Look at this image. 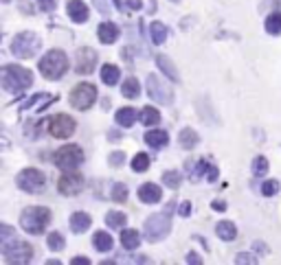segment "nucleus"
Masks as SVG:
<instances>
[{"label":"nucleus","mask_w":281,"mask_h":265,"mask_svg":"<svg viewBox=\"0 0 281 265\" xmlns=\"http://www.w3.org/2000/svg\"><path fill=\"white\" fill-rule=\"evenodd\" d=\"M3 88L11 94H20L22 90H27L33 83V75L22 66H5L3 75H0Z\"/></svg>","instance_id":"obj_1"},{"label":"nucleus","mask_w":281,"mask_h":265,"mask_svg":"<svg viewBox=\"0 0 281 265\" xmlns=\"http://www.w3.org/2000/svg\"><path fill=\"white\" fill-rule=\"evenodd\" d=\"M51 221V210L44 206H29L20 217V226L29 234H42Z\"/></svg>","instance_id":"obj_2"},{"label":"nucleus","mask_w":281,"mask_h":265,"mask_svg":"<svg viewBox=\"0 0 281 265\" xmlns=\"http://www.w3.org/2000/svg\"><path fill=\"white\" fill-rule=\"evenodd\" d=\"M68 68V59L62 51H49L40 59V72L46 79H59Z\"/></svg>","instance_id":"obj_3"},{"label":"nucleus","mask_w":281,"mask_h":265,"mask_svg":"<svg viewBox=\"0 0 281 265\" xmlns=\"http://www.w3.org/2000/svg\"><path fill=\"white\" fill-rule=\"evenodd\" d=\"M40 51V38L33 31H22L18 33L11 42V53L20 59H29Z\"/></svg>","instance_id":"obj_4"},{"label":"nucleus","mask_w":281,"mask_h":265,"mask_svg":"<svg viewBox=\"0 0 281 265\" xmlns=\"http://www.w3.org/2000/svg\"><path fill=\"white\" fill-rule=\"evenodd\" d=\"M3 254L9 263H29L33 256V248L27 243V241L20 239H7L3 241Z\"/></svg>","instance_id":"obj_5"},{"label":"nucleus","mask_w":281,"mask_h":265,"mask_svg":"<svg viewBox=\"0 0 281 265\" xmlns=\"http://www.w3.org/2000/svg\"><path fill=\"white\" fill-rule=\"evenodd\" d=\"M53 162L59 169H64V171H70V169H77L83 162V152L79 145H64V147H59L55 152Z\"/></svg>","instance_id":"obj_6"},{"label":"nucleus","mask_w":281,"mask_h":265,"mask_svg":"<svg viewBox=\"0 0 281 265\" xmlns=\"http://www.w3.org/2000/svg\"><path fill=\"white\" fill-rule=\"evenodd\" d=\"M169 230H171L169 213H158V215L147 217V221H145V237L149 241H163L167 234H169Z\"/></svg>","instance_id":"obj_7"},{"label":"nucleus","mask_w":281,"mask_h":265,"mask_svg":"<svg viewBox=\"0 0 281 265\" xmlns=\"http://www.w3.org/2000/svg\"><path fill=\"white\" fill-rule=\"evenodd\" d=\"M95 101H97V88L92 83H79L73 92H70V105L75 110H88Z\"/></svg>","instance_id":"obj_8"},{"label":"nucleus","mask_w":281,"mask_h":265,"mask_svg":"<svg viewBox=\"0 0 281 265\" xmlns=\"http://www.w3.org/2000/svg\"><path fill=\"white\" fill-rule=\"evenodd\" d=\"M147 92L149 96H152L154 101H158V103H163V105H169L171 103V88H169V83H167L165 79H160L158 75H149L147 77Z\"/></svg>","instance_id":"obj_9"},{"label":"nucleus","mask_w":281,"mask_h":265,"mask_svg":"<svg viewBox=\"0 0 281 265\" xmlns=\"http://www.w3.org/2000/svg\"><path fill=\"white\" fill-rule=\"evenodd\" d=\"M18 186L27 193H42L44 191V173L38 169H25L18 176Z\"/></svg>","instance_id":"obj_10"},{"label":"nucleus","mask_w":281,"mask_h":265,"mask_svg":"<svg viewBox=\"0 0 281 265\" xmlns=\"http://www.w3.org/2000/svg\"><path fill=\"white\" fill-rule=\"evenodd\" d=\"M57 189H59L62 195H79L81 189H83V176L77 173L75 169H70V171H66L62 178H59Z\"/></svg>","instance_id":"obj_11"},{"label":"nucleus","mask_w":281,"mask_h":265,"mask_svg":"<svg viewBox=\"0 0 281 265\" xmlns=\"http://www.w3.org/2000/svg\"><path fill=\"white\" fill-rule=\"evenodd\" d=\"M75 127H77V123L70 116H66V114H57L49 123V131L53 138H68L75 131Z\"/></svg>","instance_id":"obj_12"},{"label":"nucleus","mask_w":281,"mask_h":265,"mask_svg":"<svg viewBox=\"0 0 281 265\" xmlns=\"http://www.w3.org/2000/svg\"><path fill=\"white\" fill-rule=\"evenodd\" d=\"M97 66V53L92 48H79L75 55V70L79 75H90Z\"/></svg>","instance_id":"obj_13"},{"label":"nucleus","mask_w":281,"mask_h":265,"mask_svg":"<svg viewBox=\"0 0 281 265\" xmlns=\"http://www.w3.org/2000/svg\"><path fill=\"white\" fill-rule=\"evenodd\" d=\"M66 11H68V18L77 24L86 22L88 20V7L81 3V0H68L66 5Z\"/></svg>","instance_id":"obj_14"},{"label":"nucleus","mask_w":281,"mask_h":265,"mask_svg":"<svg viewBox=\"0 0 281 265\" xmlns=\"http://www.w3.org/2000/svg\"><path fill=\"white\" fill-rule=\"evenodd\" d=\"M160 197H163V191H160L158 184H154V182H147L139 189V200L145 204H156V202H160Z\"/></svg>","instance_id":"obj_15"},{"label":"nucleus","mask_w":281,"mask_h":265,"mask_svg":"<svg viewBox=\"0 0 281 265\" xmlns=\"http://www.w3.org/2000/svg\"><path fill=\"white\" fill-rule=\"evenodd\" d=\"M97 38H99V42H104V44H115L119 40V27L112 22H101L97 29Z\"/></svg>","instance_id":"obj_16"},{"label":"nucleus","mask_w":281,"mask_h":265,"mask_svg":"<svg viewBox=\"0 0 281 265\" xmlns=\"http://www.w3.org/2000/svg\"><path fill=\"white\" fill-rule=\"evenodd\" d=\"M92 224V219H90V215L88 213H73L70 215V230L77 232V234H81V232H86L88 228H90Z\"/></svg>","instance_id":"obj_17"},{"label":"nucleus","mask_w":281,"mask_h":265,"mask_svg":"<svg viewBox=\"0 0 281 265\" xmlns=\"http://www.w3.org/2000/svg\"><path fill=\"white\" fill-rule=\"evenodd\" d=\"M141 243V234L134 228H121V245L125 250H136Z\"/></svg>","instance_id":"obj_18"},{"label":"nucleus","mask_w":281,"mask_h":265,"mask_svg":"<svg viewBox=\"0 0 281 265\" xmlns=\"http://www.w3.org/2000/svg\"><path fill=\"white\" fill-rule=\"evenodd\" d=\"M145 143L154 149H160L169 143V136H167V131H163V129H149L145 134Z\"/></svg>","instance_id":"obj_19"},{"label":"nucleus","mask_w":281,"mask_h":265,"mask_svg":"<svg viewBox=\"0 0 281 265\" xmlns=\"http://www.w3.org/2000/svg\"><path fill=\"white\" fill-rule=\"evenodd\" d=\"M115 118L117 125H121V127H132L136 123V110L134 107H121V110H117Z\"/></svg>","instance_id":"obj_20"},{"label":"nucleus","mask_w":281,"mask_h":265,"mask_svg":"<svg viewBox=\"0 0 281 265\" xmlns=\"http://www.w3.org/2000/svg\"><path fill=\"white\" fill-rule=\"evenodd\" d=\"M156 64H158V68L163 70V72H165L167 77H169L171 81H178V79H180V75H178V70L174 68V62H171V59L167 57V55H158V57H156Z\"/></svg>","instance_id":"obj_21"},{"label":"nucleus","mask_w":281,"mask_h":265,"mask_svg":"<svg viewBox=\"0 0 281 265\" xmlns=\"http://www.w3.org/2000/svg\"><path fill=\"white\" fill-rule=\"evenodd\" d=\"M119 68L115 64H106L104 68H101V81L106 83V86H115V83H119Z\"/></svg>","instance_id":"obj_22"},{"label":"nucleus","mask_w":281,"mask_h":265,"mask_svg":"<svg viewBox=\"0 0 281 265\" xmlns=\"http://www.w3.org/2000/svg\"><path fill=\"white\" fill-rule=\"evenodd\" d=\"M215 232H218V237L222 241H233L237 234V228H235V224H231V221H220V224L215 226Z\"/></svg>","instance_id":"obj_23"},{"label":"nucleus","mask_w":281,"mask_h":265,"mask_svg":"<svg viewBox=\"0 0 281 265\" xmlns=\"http://www.w3.org/2000/svg\"><path fill=\"white\" fill-rule=\"evenodd\" d=\"M158 120H160V114H158L156 107L145 105L141 110V123L143 125H147V127H154V125H158Z\"/></svg>","instance_id":"obj_24"},{"label":"nucleus","mask_w":281,"mask_h":265,"mask_svg":"<svg viewBox=\"0 0 281 265\" xmlns=\"http://www.w3.org/2000/svg\"><path fill=\"white\" fill-rule=\"evenodd\" d=\"M92 243H95V248H97L99 252H108V250H112V237H110V234H108L106 230L95 232Z\"/></svg>","instance_id":"obj_25"},{"label":"nucleus","mask_w":281,"mask_h":265,"mask_svg":"<svg viewBox=\"0 0 281 265\" xmlns=\"http://www.w3.org/2000/svg\"><path fill=\"white\" fill-rule=\"evenodd\" d=\"M121 92H123V96H128V99H136V96L141 94V83L136 81L134 77H128L121 86Z\"/></svg>","instance_id":"obj_26"},{"label":"nucleus","mask_w":281,"mask_h":265,"mask_svg":"<svg viewBox=\"0 0 281 265\" xmlns=\"http://www.w3.org/2000/svg\"><path fill=\"white\" fill-rule=\"evenodd\" d=\"M149 35H152L154 44H163L165 38H167V27L163 22H152L149 24Z\"/></svg>","instance_id":"obj_27"},{"label":"nucleus","mask_w":281,"mask_h":265,"mask_svg":"<svg viewBox=\"0 0 281 265\" xmlns=\"http://www.w3.org/2000/svg\"><path fill=\"white\" fill-rule=\"evenodd\" d=\"M178 141H180V145L184 149H194L196 145H198V134H196L191 127H184L180 131V136H178Z\"/></svg>","instance_id":"obj_28"},{"label":"nucleus","mask_w":281,"mask_h":265,"mask_svg":"<svg viewBox=\"0 0 281 265\" xmlns=\"http://www.w3.org/2000/svg\"><path fill=\"white\" fill-rule=\"evenodd\" d=\"M125 221H128V217H125L123 213H119V210H110V213L106 215V224L110 226V228H115V230L123 228Z\"/></svg>","instance_id":"obj_29"},{"label":"nucleus","mask_w":281,"mask_h":265,"mask_svg":"<svg viewBox=\"0 0 281 265\" xmlns=\"http://www.w3.org/2000/svg\"><path fill=\"white\" fill-rule=\"evenodd\" d=\"M266 31L270 35L281 33V14H270L266 18Z\"/></svg>","instance_id":"obj_30"},{"label":"nucleus","mask_w":281,"mask_h":265,"mask_svg":"<svg viewBox=\"0 0 281 265\" xmlns=\"http://www.w3.org/2000/svg\"><path fill=\"white\" fill-rule=\"evenodd\" d=\"M147 167H149L147 154H136V156H134V160H132V171L143 173V171H147Z\"/></svg>","instance_id":"obj_31"},{"label":"nucleus","mask_w":281,"mask_h":265,"mask_svg":"<svg viewBox=\"0 0 281 265\" xmlns=\"http://www.w3.org/2000/svg\"><path fill=\"white\" fill-rule=\"evenodd\" d=\"M46 243H49V248L53 252H62L64 250V237L59 232H51L49 237H46Z\"/></svg>","instance_id":"obj_32"},{"label":"nucleus","mask_w":281,"mask_h":265,"mask_svg":"<svg viewBox=\"0 0 281 265\" xmlns=\"http://www.w3.org/2000/svg\"><path fill=\"white\" fill-rule=\"evenodd\" d=\"M163 184L169 189H178L180 186V173L178 171H165L163 173Z\"/></svg>","instance_id":"obj_33"},{"label":"nucleus","mask_w":281,"mask_h":265,"mask_svg":"<svg viewBox=\"0 0 281 265\" xmlns=\"http://www.w3.org/2000/svg\"><path fill=\"white\" fill-rule=\"evenodd\" d=\"M253 173L255 176H266L268 173V160L264 158V156H257V158L253 160Z\"/></svg>","instance_id":"obj_34"},{"label":"nucleus","mask_w":281,"mask_h":265,"mask_svg":"<svg viewBox=\"0 0 281 265\" xmlns=\"http://www.w3.org/2000/svg\"><path fill=\"white\" fill-rule=\"evenodd\" d=\"M112 200L115 202H125L128 200V186L125 184H115V189H112Z\"/></svg>","instance_id":"obj_35"},{"label":"nucleus","mask_w":281,"mask_h":265,"mask_svg":"<svg viewBox=\"0 0 281 265\" xmlns=\"http://www.w3.org/2000/svg\"><path fill=\"white\" fill-rule=\"evenodd\" d=\"M277 191H279V182H277V180H268V182L261 184V195H266V197L277 195Z\"/></svg>","instance_id":"obj_36"},{"label":"nucleus","mask_w":281,"mask_h":265,"mask_svg":"<svg viewBox=\"0 0 281 265\" xmlns=\"http://www.w3.org/2000/svg\"><path fill=\"white\" fill-rule=\"evenodd\" d=\"M125 162V154L123 152H112L110 154V165L112 167H121Z\"/></svg>","instance_id":"obj_37"},{"label":"nucleus","mask_w":281,"mask_h":265,"mask_svg":"<svg viewBox=\"0 0 281 265\" xmlns=\"http://www.w3.org/2000/svg\"><path fill=\"white\" fill-rule=\"evenodd\" d=\"M38 5H40V9L42 11H55V7H57V0H38Z\"/></svg>","instance_id":"obj_38"},{"label":"nucleus","mask_w":281,"mask_h":265,"mask_svg":"<svg viewBox=\"0 0 281 265\" xmlns=\"http://www.w3.org/2000/svg\"><path fill=\"white\" fill-rule=\"evenodd\" d=\"M235 263H237V265H242V263H257V258H255L253 254H237Z\"/></svg>","instance_id":"obj_39"},{"label":"nucleus","mask_w":281,"mask_h":265,"mask_svg":"<svg viewBox=\"0 0 281 265\" xmlns=\"http://www.w3.org/2000/svg\"><path fill=\"white\" fill-rule=\"evenodd\" d=\"M95 5H97V9H99L104 16L110 14V5H108V0H95Z\"/></svg>","instance_id":"obj_40"},{"label":"nucleus","mask_w":281,"mask_h":265,"mask_svg":"<svg viewBox=\"0 0 281 265\" xmlns=\"http://www.w3.org/2000/svg\"><path fill=\"white\" fill-rule=\"evenodd\" d=\"M209 182H215L218 180V167H213V165H209V169H207V176H205Z\"/></svg>","instance_id":"obj_41"},{"label":"nucleus","mask_w":281,"mask_h":265,"mask_svg":"<svg viewBox=\"0 0 281 265\" xmlns=\"http://www.w3.org/2000/svg\"><path fill=\"white\" fill-rule=\"evenodd\" d=\"M211 206H213V210H218V213H222V210H226V204H224L222 200H215V202L211 204Z\"/></svg>","instance_id":"obj_42"},{"label":"nucleus","mask_w":281,"mask_h":265,"mask_svg":"<svg viewBox=\"0 0 281 265\" xmlns=\"http://www.w3.org/2000/svg\"><path fill=\"white\" fill-rule=\"evenodd\" d=\"M189 213H191V204H189V202H182V204H180V215L187 217Z\"/></svg>","instance_id":"obj_43"},{"label":"nucleus","mask_w":281,"mask_h":265,"mask_svg":"<svg viewBox=\"0 0 281 265\" xmlns=\"http://www.w3.org/2000/svg\"><path fill=\"white\" fill-rule=\"evenodd\" d=\"M70 263H73V265H88L90 261H88L86 256H75V258H73V261H70Z\"/></svg>","instance_id":"obj_44"},{"label":"nucleus","mask_w":281,"mask_h":265,"mask_svg":"<svg viewBox=\"0 0 281 265\" xmlns=\"http://www.w3.org/2000/svg\"><path fill=\"white\" fill-rule=\"evenodd\" d=\"M187 263H202V261H200V256H198V254L189 252V254H187Z\"/></svg>","instance_id":"obj_45"},{"label":"nucleus","mask_w":281,"mask_h":265,"mask_svg":"<svg viewBox=\"0 0 281 265\" xmlns=\"http://www.w3.org/2000/svg\"><path fill=\"white\" fill-rule=\"evenodd\" d=\"M130 7H139V0H130Z\"/></svg>","instance_id":"obj_46"},{"label":"nucleus","mask_w":281,"mask_h":265,"mask_svg":"<svg viewBox=\"0 0 281 265\" xmlns=\"http://www.w3.org/2000/svg\"><path fill=\"white\" fill-rule=\"evenodd\" d=\"M115 5H117L119 9H123V3H121V0H115Z\"/></svg>","instance_id":"obj_47"},{"label":"nucleus","mask_w":281,"mask_h":265,"mask_svg":"<svg viewBox=\"0 0 281 265\" xmlns=\"http://www.w3.org/2000/svg\"><path fill=\"white\" fill-rule=\"evenodd\" d=\"M3 3H11V0H3Z\"/></svg>","instance_id":"obj_48"},{"label":"nucleus","mask_w":281,"mask_h":265,"mask_svg":"<svg viewBox=\"0 0 281 265\" xmlns=\"http://www.w3.org/2000/svg\"><path fill=\"white\" fill-rule=\"evenodd\" d=\"M176 3H178V0H176Z\"/></svg>","instance_id":"obj_49"}]
</instances>
